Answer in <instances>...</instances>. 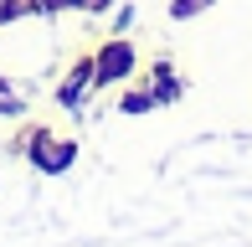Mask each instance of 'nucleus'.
<instances>
[{
  "mask_svg": "<svg viewBox=\"0 0 252 247\" xmlns=\"http://www.w3.org/2000/svg\"><path fill=\"white\" fill-rule=\"evenodd\" d=\"M119 72H129V47H108V52H103V67H98V77L108 83V77H119Z\"/></svg>",
  "mask_w": 252,
  "mask_h": 247,
  "instance_id": "1",
  "label": "nucleus"
},
{
  "mask_svg": "<svg viewBox=\"0 0 252 247\" xmlns=\"http://www.w3.org/2000/svg\"><path fill=\"white\" fill-rule=\"evenodd\" d=\"M83 83H88V67H83V72H77V77H72V83H67V88H62V103H77V93H83Z\"/></svg>",
  "mask_w": 252,
  "mask_h": 247,
  "instance_id": "2",
  "label": "nucleus"
},
{
  "mask_svg": "<svg viewBox=\"0 0 252 247\" xmlns=\"http://www.w3.org/2000/svg\"><path fill=\"white\" fill-rule=\"evenodd\" d=\"M67 160H72V150H47V154H41V165H47V170H62Z\"/></svg>",
  "mask_w": 252,
  "mask_h": 247,
  "instance_id": "3",
  "label": "nucleus"
},
{
  "mask_svg": "<svg viewBox=\"0 0 252 247\" xmlns=\"http://www.w3.org/2000/svg\"><path fill=\"white\" fill-rule=\"evenodd\" d=\"M196 5H206V0H175V16H190Z\"/></svg>",
  "mask_w": 252,
  "mask_h": 247,
  "instance_id": "4",
  "label": "nucleus"
}]
</instances>
